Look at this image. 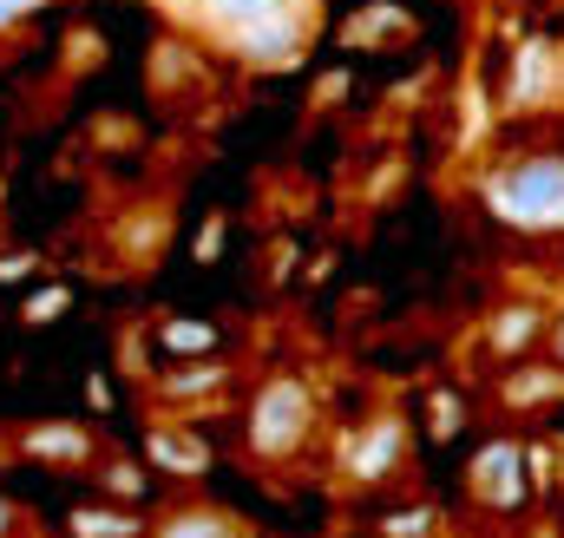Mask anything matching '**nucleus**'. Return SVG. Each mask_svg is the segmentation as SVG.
<instances>
[{"instance_id": "obj_1", "label": "nucleus", "mask_w": 564, "mask_h": 538, "mask_svg": "<svg viewBox=\"0 0 564 538\" xmlns=\"http://www.w3.org/2000/svg\"><path fill=\"white\" fill-rule=\"evenodd\" d=\"M486 204L519 224V230H545L564 217V158H519L486 184Z\"/></svg>"}, {"instance_id": "obj_2", "label": "nucleus", "mask_w": 564, "mask_h": 538, "mask_svg": "<svg viewBox=\"0 0 564 538\" xmlns=\"http://www.w3.org/2000/svg\"><path fill=\"white\" fill-rule=\"evenodd\" d=\"M302 433H308V388L302 381H270L250 407V446L263 460H282V453L302 446Z\"/></svg>"}, {"instance_id": "obj_3", "label": "nucleus", "mask_w": 564, "mask_h": 538, "mask_svg": "<svg viewBox=\"0 0 564 538\" xmlns=\"http://www.w3.org/2000/svg\"><path fill=\"white\" fill-rule=\"evenodd\" d=\"M519 466H525V453H519L512 440L486 446V453H479V466H473V493H479L486 506H499V513H506V506H519V493H525V486H519Z\"/></svg>"}, {"instance_id": "obj_4", "label": "nucleus", "mask_w": 564, "mask_h": 538, "mask_svg": "<svg viewBox=\"0 0 564 538\" xmlns=\"http://www.w3.org/2000/svg\"><path fill=\"white\" fill-rule=\"evenodd\" d=\"M401 453H408L401 420H375V427L361 433V446L348 453V473H355V480H388V473L401 466Z\"/></svg>"}, {"instance_id": "obj_5", "label": "nucleus", "mask_w": 564, "mask_h": 538, "mask_svg": "<svg viewBox=\"0 0 564 538\" xmlns=\"http://www.w3.org/2000/svg\"><path fill=\"white\" fill-rule=\"evenodd\" d=\"M151 460H158V466H171V473H204V466H210L204 440L171 433V427H158V433H151Z\"/></svg>"}, {"instance_id": "obj_6", "label": "nucleus", "mask_w": 564, "mask_h": 538, "mask_svg": "<svg viewBox=\"0 0 564 538\" xmlns=\"http://www.w3.org/2000/svg\"><path fill=\"white\" fill-rule=\"evenodd\" d=\"M151 538H243V532H237V519H224V513H210V506H191V513H177L171 526H158Z\"/></svg>"}, {"instance_id": "obj_7", "label": "nucleus", "mask_w": 564, "mask_h": 538, "mask_svg": "<svg viewBox=\"0 0 564 538\" xmlns=\"http://www.w3.org/2000/svg\"><path fill=\"white\" fill-rule=\"evenodd\" d=\"M66 532L73 538H139L144 526L132 513H93V506H79V513L66 519Z\"/></svg>"}, {"instance_id": "obj_8", "label": "nucleus", "mask_w": 564, "mask_h": 538, "mask_svg": "<svg viewBox=\"0 0 564 538\" xmlns=\"http://www.w3.org/2000/svg\"><path fill=\"white\" fill-rule=\"evenodd\" d=\"M532 335H539V309H525V302H519V309H506V315H499L492 348H499V355H512V348H525Z\"/></svg>"}, {"instance_id": "obj_9", "label": "nucleus", "mask_w": 564, "mask_h": 538, "mask_svg": "<svg viewBox=\"0 0 564 538\" xmlns=\"http://www.w3.org/2000/svg\"><path fill=\"white\" fill-rule=\"evenodd\" d=\"M158 342H164L171 355H204V348H217V329H177V322H164Z\"/></svg>"}, {"instance_id": "obj_10", "label": "nucleus", "mask_w": 564, "mask_h": 538, "mask_svg": "<svg viewBox=\"0 0 564 538\" xmlns=\"http://www.w3.org/2000/svg\"><path fill=\"white\" fill-rule=\"evenodd\" d=\"M26 453H46V460H79V453H86V433H53V427H46V433H33V440H26Z\"/></svg>"}, {"instance_id": "obj_11", "label": "nucleus", "mask_w": 564, "mask_h": 538, "mask_svg": "<svg viewBox=\"0 0 564 538\" xmlns=\"http://www.w3.org/2000/svg\"><path fill=\"white\" fill-rule=\"evenodd\" d=\"M164 388H171V395H210V388H217V368H184V375H171Z\"/></svg>"}, {"instance_id": "obj_12", "label": "nucleus", "mask_w": 564, "mask_h": 538, "mask_svg": "<svg viewBox=\"0 0 564 538\" xmlns=\"http://www.w3.org/2000/svg\"><path fill=\"white\" fill-rule=\"evenodd\" d=\"M426 413H433V440H453V433H459V427H453V420H459V401H453V395H433Z\"/></svg>"}, {"instance_id": "obj_13", "label": "nucleus", "mask_w": 564, "mask_h": 538, "mask_svg": "<svg viewBox=\"0 0 564 538\" xmlns=\"http://www.w3.org/2000/svg\"><path fill=\"white\" fill-rule=\"evenodd\" d=\"M106 486H112V493H144V480L132 473V466H112V480H106Z\"/></svg>"}, {"instance_id": "obj_14", "label": "nucleus", "mask_w": 564, "mask_h": 538, "mask_svg": "<svg viewBox=\"0 0 564 538\" xmlns=\"http://www.w3.org/2000/svg\"><path fill=\"white\" fill-rule=\"evenodd\" d=\"M0 532H7V499H0Z\"/></svg>"}, {"instance_id": "obj_15", "label": "nucleus", "mask_w": 564, "mask_h": 538, "mask_svg": "<svg viewBox=\"0 0 564 538\" xmlns=\"http://www.w3.org/2000/svg\"><path fill=\"white\" fill-rule=\"evenodd\" d=\"M558 355H564V322H558Z\"/></svg>"}]
</instances>
